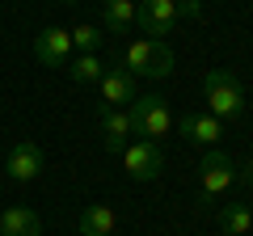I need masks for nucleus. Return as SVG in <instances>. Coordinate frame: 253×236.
<instances>
[{
    "instance_id": "nucleus-21",
    "label": "nucleus",
    "mask_w": 253,
    "mask_h": 236,
    "mask_svg": "<svg viewBox=\"0 0 253 236\" xmlns=\"http://www.w3.org/2000/svg\"><path fill=\"white\" fill-rule=\"evenodd\" d=\"M219 236H228V232H219Z\"/></svg>"
},
{
    "instance_id": "nucleus-9",
    "label": "nucleus",
    "mask_w": 253,
    "mask_h": 236,
    "mask_svg": "<svg viewBox=\"0 0 253 236\" xmlns=\"http://www.w3.org/2000/svg\"><path fill=\"white\" fill-rule=\"evenodd\" d=\"M177 131L190 144H199V148H215L219 135H224V122H219L215 114H207V110H190V114L177 118Z\"/></svg>"
},
{
    "instance_id": "nucleus-15",
    "label": "nucleus",
    "mask_w": 253,
    "mask_h": 236,
    "mask_svg": "<svg viewBox=\"0 0 253 236\" xmlns=\"http://www.w3.org/2000/svg\"><path fill=\"white\" fill-rule=\"evenodd\" d=\"M101 72H106L101 55H76V59H68V76H72L76 84H97Z\"/></svg>"
},
{
    "instance_id": "nucleus-12",
    "label": "nucleus",
    "mask_w": 253,
    "mask_h": 236,
    "mask_svg": "<svg viewBox=\"0 0 253 236\" xmlns=\"http://www.w3.org/2000/svg\"><path fill=\"white\" fill-rule=\"evenodd\" d=\"M0 236H42V219L30 207H9L0 211Z\"/></svg>"
},
{
    "instance_id": "nucleus-3",
    "label": "nucleus",
    "mask_w": 253,
    "mask_h": 236,
    "mask_svg": "<svg viewBox=\"0 0 253 236\" xmlns=\"http://www.w3.org/2000/svg\"><path fill=\"white\" fill-rule=\"evenodd\" d=\"M123 68L131 76H144V80H165L173 72V46L165 38H135V42L123 51Z\"/></svg>"
},
{
    "instance_id": "nucleus-7",
    "label": "nucleus",
    "mask_w": 253,
    "mask_h": 236,
    "mask_svg": "<svg viewBox=\"0 0 253 236\" xmlns=\"http://www.w3.org/2000/svg\"><path fill=\"white\" fill-rule=\"evenodd\" d=\"M97 122H101V135H106V152L110 156H123L126 144H131V135H135V131H131V114L101 101V106H97Z\"/></svg>"
},
{
    "instance_id": "nucleus-11",
    "label": "nucleus",
    "mask_w": 253,
    "mask_h": 236,
    "mask_svg": "<svg viewBox=\"0 0 253 236\" xmlns=\"http://www.w3.org/2000/svg\"><path fill=\"white\" fill-rule=\"evenodd\" d=\"M34 55L46 68H68V59H72V34L59 30V26H46L42 34L34 38Z\"/></svg>"
},
{
    "instance_id": "nucleus-19",
    "label": "nucleus",
    "mask_w": 253,
    "mask_h": 236,
    "mask_svg": "<svg viewBox=\"0 0 253 236\" xmlns=\"http://www.w3.org/2000/svg\"><path fill=\"white\" fill-rule=\"evenodd\" d=\"M59 4H72V0H59Z\"/></svg>"
},
{
    "instance_id": "nucleus-2",
    "label": "nucleus",
    "mask_w": 253,
    "mask_h": 236,
    "mask_svg": "<svg viewBox=\"0 0 253 236\" xmlns=\"http://www.w3.org/2000/svg\"><path fill=\"white\" fill-rule=\"evenodd\" d=\"M126 114H131L135 139H148V144L161 148L165 139L173 135V110H169V101H165L161 93H139V97L126 106Z\"/></svg>"
},
{
    "instance_id": "nucleus-16",
    "label": "nucleus",
    "mask_w": 253,
    "mask_h": 236,
    "mask_svg": "<svg viewBox=\"0 0 253 236\" xmlns=\"http://www.w3.org/2000/svg\"><path fill=\"white\" fill-rule=\"evenodd\" d=\"M219 228H224L228 236H245L253 228V211L245 207V202H228V207L219 211Z\"/></svg>"
},
{
    "instance_id": "nucleus-5",
    "label": "nucleus",
    "mask_w": 253,
    "mask_h": 236,
    "mask_svg": "<svg viewBox=\"0 0 253 236\" xmlns=\"http://www.w3.org/2000/svg\"><path fill=\"white\" fill-rule=\"evenodd\" d=\"M123 169H126L131 182H156L161 169H165V156H161V148L148 144V139H131L126 152H123Z\"/></svg>"
},
{
    "instance_id": "nucleus-4",
    "label": "nucleus",
    "mask_w": 253,
    "mask_h": 236,
    "mask_svg": "<svg viewBox=\"0 0 253 236\" xmlns=\"http://www.w3.org/2000/svg\"><path fill=\"white\" fill-rule=\"evenodd\" d=\"M177 17H199V0H181V4L177 0H144V4H135V21L152 38L173 34Z\"/></svg>"
},
{
    "instance_id": "nucleus-20",
    "label": "nucleus",
    "mask_w": 253,
    "mask_h": 236,
    "mask_svg": "<svg viewBox=\"0 0 253 236\" xmlns=\"http://www.w3.org/2000/svg\"><path fill=\"white\" fill-rule=\"evenodd\" d=\"M101 4H110V0H101Z\"/></svg>"
},
{
    "instance_id": "nucleus-13",
    "label": "nucleus",
    "mask_w": 253,
    "mask_h": 236,
    "mask_svg": "<svg viewBox=\"0 0 253 236\" xmlns=\"http://www.w3.org/2000/svg\"><path fill=\"white\" fill-rule=\"evenodd\" d=\"M114 228H118V215L110 207H101V202L81 211V236H110Z\"/></svg>"
},
{
    "instance_id": "nucleus-6",
    "label": "nucleus",
    "mask_w": 253,
    "mask_h": 236,
    "mask_svg": "<svg viewBox=\"0 0 253 236\" xmlns=\"http://www.w3.org/2000/svg\"><path fill=\"white\" fill-rule=\"evenodd\" d=\"M199 186H203V198H219V194H228V186L236 182V169H232V160H228L219 148H207V156H203V164H199Z\"/></svg>"
},
{
    "instance_id": "nucleus-14",
    "label": "nucleus",
    "mask_w": 253,
    "mask_h": 236,
    "mask_svg": "<svg viewBox=\"0 0 253 236\" xmlns=\"http://www.w3.org/2000/svg\"><path fill=\"white\" fill-rule=\"evenodd\" d=\"M131 26H135V4L131 0H110V4H101V30L106 34H123Z\"/></svg>"
},
{
    "instance_id": "nucleus-1",
    "label": "nucleus",
    "mask_w": 253,
    "mask_h": 236,
    "mask_svg": "<svg viewBox=\"0 0 253 236\" xmlns=\"http://www.w3.org/2000/svg\"><path fill=\"white\" fill-rule=\"evenodd\" d=\"M203 97H207V114H215L219 122L245 118V84L236 80L232 68H211L203 76Z\"/></svg>"
},
{
    "instance_id": "nucleus-22",
    "label": "nucleus",
    "mask_w": 253,
    "mask_h": 236,
    "mask_svg": "<svg viewBox=\"0 0 253 236\" xmlns=\"http://www.w3.org/2000/svg\"><path fill=\"white\" fill-rule=\"evenodd\" d=\"M177 4H181V0H177Z\"/></svg>"
},
{
    "instance_id": "nucleus-8",
    "label": "nucleus",
    "mask_w": 253,
    "mask_h": 236,
    "mask_svg": "<svg viewBox=\"0 0 253 236\" xmlns=\"http://www.w3.org/2000/svg\"><path fill=\"white\" fill-rule=\"evenodd\" d=\"M42 164H46V156H42V148L34 144V139H17L13 144V152H9V182H34V177H42Z\"/></svg>"
},
{
    "instance_id": "nucleus-10",
    "label": "nucleus",
    "mask_w": 253,
    "mask_h": 236,
    "mask_svg": "<svg viewBox=\"0 0 253 236\" xmlns=\"http://www.w3.org/2000/svg\"><path fill=\"white\" fill-rule=\"evenodd\" d=\"M97 84H101V101H106V106H118V110H126L139 97V80L126 72V68H106Z\"/></svg>"
},
{
    "instance_id": "nucleus-18",
    "label": "nucleus",
    "mask_w": 253,
    "mask_h": 236,
    "mask_svg": "<svg viewBox=\"0 0 253 236\" xmlns=\"http://www.w3.org/2000/svg\"><path fill=\"white\" fill-rule=\"evenodd\" d=\"M131 4H144V0H131Z\"/></svg>"
},
{
    "instance_id": "nucleus-17",
    "label": "nucleus",
    "mask_w": 253,
    "mask_h": 236,
    "mask_svg": "<svg viewBox=\"0 0 253 236\" xmlns=\"http://www.w3.org/2000/svg\"><path fill=\"white\" fill-rule=\"evenodd\" d=\"M68 34H72V46L81 55H97V46L106 42V30L101 26H76V30H68Z\"/></svg>"
}]
</instances>
